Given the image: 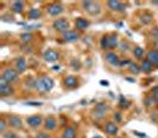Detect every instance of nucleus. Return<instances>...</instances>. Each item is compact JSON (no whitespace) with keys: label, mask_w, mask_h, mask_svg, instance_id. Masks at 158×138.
I'll return each instance as SVG.
<instances>
[{"label":"nucleus","mask_w":158,"mask_h":138,"mask_svg":"<svg viewBox=\"0 0 158 138\" xmlns=\"http://www.w3.org/2000/svg\"><path fill=\"white\" fill-rule=\"evenodd\" d=\"M93 138H102V137H101V136H94Z\"/></svg>","instance_id":"39"},{"label":"nucleus","mask_w":158,"mask_h":138,"mask_svg":"<svg viewBox=\"0 0 158 138\" xmlns=\"http://www.w3.org/2000/svg\"><path fill=\"white\" fill-rule=\"evenodd\" d=\"M2 138H20L18 135H16L15 132H11V131H7L2 135Z\"/></svg>","instance_id":"32"},{"label":"nucleus","mask_w":158,"mask_h":138,"mask_svg":"<svg viewBox=\"0 0 158 138\" xmlns=\"http://www.w3.org/2000/svg\"><path fill=\"white\" fill-rule=\"evenodd\" d=\"M152 104H153V100H151L150 98H148V99H146V105H148V106H151Z\"/></svg>","instance_id":"37"},{"label":"nucleus","mask_w":158,"mask_h":138,"mask_svg":"<svg viewBox=\"0 0 158 138\" xmlns=\"http://www.w3.org/2000/svg\"><path fill=\"white\" fill-rule=\"evenodd\" d=\"M105 57H106V60L108 61L112 66H114V67L121 66V61H120L119 57L114 52H106Z\"/></svg>","instance_id":"6"},{"label":"nucleus","mask_w":158,"mask_h":138,"mask_svg":"<svg viewBox=\"0 0 158 138\" xmlns=\"http://www.w3.org/2000/svg\"><path fill=\"white\" fill-rule=\"evenodd\" d=\"M44 59H45V61H48V63H52V61H56L57 59H58V53L56 52V51H54V50H51V48H49V50H47L45 52H44Z\"/></svg>","instance_id":"11"},{"label":"nucleus","mask_w":158,"mask_h":138,"mask_svg":"<svg viewBox=\"0 0 158 138\" xmlns=\"http://www.w3.org/2000/svg\"><path fill=\"white\" fill-rule=\"evenodd\" d=\"M152 94H153V98L158 102V86L157 87H153V89H152Z\"/></svg>","instance_id":"34"},{"label":"nucleus","mask_w":158,"mask_h":138,"mask_svg":"<svg viewBox=\"0 0 158 138\" xmlns=\"http://www.w3.org/2000/svg\"><path fill=\"white\" fill-rule=\"evenodd\" d=\"M5 129H6V122L5 121H0V132L5 133Z\"/></svg>","instance_id":"33"},{"label":"nucleus","mask_w":158,"mask_h":138,"mask_svg":"<svg viewBox=\"0 0 158 138\" xmlns=\"http://www.w3.org/2000/svg\"><path fill=\"white\" fill-rule=\"evenodd\" d=\"M108 37V46L111 48H114L118 46V37L117 36H107Z\"/></svg>","instance_id":"25"},{"label":"nucleus","mask_w":158,"mask_h":138,"mask_svg":"<svg viewBox=\"0 0 158 138\" xmlns=\"http://www.w3.org/2000/svg\"><path fill=\"white\" fill-rule=\"evenodd\" d=\"M24 8V2L23 1H15L12 4V11L16 13H22Z\"/></svg>","instance_id":"23"},{"label":"nucleus","mask_w":158,"mask_h":138,"mask_svg":"<svg viewBox=\"0 0 158 138\" xmlns=\"http://www.w3.org/2000/svg\"><path fill=\"white\" fill-rule=\"evenodd\" d=\"M15 93V90H13V87L11 86V85L6 83V82H4V80H1L0 82V94L2 96V97H5V96H11V94H13Z\"/></svg>","instance_id":"7"},{"label":"nucleus","mask_w":158,"mask_h":138,"mask_svg":"<svg viewBox=\"0 0 158 138\" xmlns=\"http://www.w3.org/2000/svg\"><path fill=\"white\" fill-rule=\"evenodd\" d=\"M108 111V105L106 103H98L94 107V113L98 118H101L106 115V112Z\"/></svg>","instance_id":"8"},{"label":"nucleus","mask_w":158,"mask_h":138,"mask_svg":"<svg viewBox=\"0 0 158 138\" xmlns=\"http://www.w3.org/2000/svg\"><path fill=\"white\" fill-rule=\"evenodd\" d=\"M27 17H29V19H31V20H36V19H38L40 17V11L38 8H31V10L29 11V13H27Z\"/></svg>","instance_id":"21"},{"label":"nucleus","mask_w":158,"mask_h":138,"mask_svg":"<svg viewBox=\"0 0 158 138\" xmlns=\"http://www.w3.org/2000/svg\"><path fill=\"white\" fill-rule=\"evenodd\" d=\"M75 25H76L77 30H86L89 26V21L85 18H77L76 21H75Z\"/></svg>","instance_id":"17"},{"label":"nucleus","mask_w":158,"mask_h":138,"mask_svg":"<svg viewBox=\"0 0 158 138\" xmlns=\"http://www.w3.org/2000/svg\"><path fill=\"white\" fill-rule=\"evenodd\" d=\"M153 4H156V5H158V1H153Z\"/></svg>","instance_id":"40"},{"label":"nucleus","mask_w":158,"mask_h":138,"mask_svg":"<svg viewBox=\"0 0 158 138\" xmlns=\"http://www.w3.org/2000/svg\"><path fill=\"white\" fill-rule=\"evenodd\" d=\"M54 87V80L48 76H40L37 79L36 83V89L40 92H49Z\"/></svg>","instance_id":"1"},{"label":"nucleus","mask_w":158,"mask_h":138,"mask_svg":"<svg viewBox=\"0 0 158 138\" xmlns=\"http://www.w3.org/2000/svg\"><path fill=\"white\" fill-rule=\"evenodd\" d=\"M54 29H55L57 32H62V33H65L68 29H69V21L64 18H60L54 21Z\"/></svg>","instance_id":"4"},{"label":"nucleus","mask_w":158,"mask_h":138,"mask_svg":"<svg viewBox=\"0 0 158 138\" xmlns=\"http://www.w3.org/2000/svg\"><path fill=\"white\" fill-rule=\"evenodd\" d=\"M63 12V6L60 2H54L48 6V13L52 17H57Z\"/></svg>","instance_id":"5"},{"label":"nucleus","mask_w":158,"mask_h":138,"mask_svg":"<svg viewBox=\"0 0 158 138\" xmlns=\"http://www.w3.org/2000/svg\"><path fill=\"white\" fill-rule=\"evenodd\" d=\"M56 125H57V123H56V119L52 117V116L47 117V119H45V124H44V126H45V129H47V130H54V129L56 128Z\"/></svg>","instance_id":"19"},{"label":"nucleus","mask_w":158,"mask_h":138,"mask_svg":"<svg viewBox=\"0 0 158 138\" xmlns=\"http://www.w3.org/2000/svg\"><path fill=\"white\" fill-rule=\"evenodd\" d=\"M17 77H18V72H17L16 70L6 69L4 70L2 75H1V80H4V82H6V83L10 84V83H12V82L16 80Z\"/></svg>","instance_id":"3"},{"label":"nucleus","mask_w":158,"mask_h":138,"mask_svg":"<svg viewBox=\"0 0 158 138\" xmlns=\"http://www.w3.org/2000/svg\"><path fill=\"white\" fill-rule=\"evenodd\" d=\"M42 117L40 116H31V117H27L26 119V123L31 128H38L40 124H42Z\"/></svg>","instance_id":"10"},{"label":"nucleus","mask_w":158,"mask_h":138,"mask_svg":"<svg viewBox=\"0 0 158 138\" xmlns=\"http://www.w3.org/2000/svg\"><path fill=\"white\" fill-rule=\"evenodd\" d=\"M152 67H153V65H152L148 59L143 60L142 65H140V70H142L143 72H146V73H148V72H151V71H152Z\"/></svg>","instance_id":"22"},{"label":"nucleus","mask_w":158,"mask_h":138,"mask_svg":"<svg viewBox=\"0 0 158 138\" xmlns=\"http://www.w3.org/2000/svg\"><path fill=\"white\" fill-rule=\"evenodd\" d=\"M105 131H106V133L110 135V136H115V135L118 133V126L115 125V123L108 122L106 124V126H105Z\"/></svg>","instance_id":"15"},{"label":"nucleus","mask_w":158,"mask_h":138,"mask_svg":"<svg viewBox=\"0 0 158 138\" xmlns=\"http://www.w3.org/2000/svg\"><path fill=\"white\" fill-rule=\"evenodd\" d=\"M146 59L150 61L152 65H157L158 66V51L157 50H152L150 51L148 56H146Z\"/></svg>","instance_id":"16"},{"label":"nucleus","mask_w":158,"mask_h":138,"mask_svg":"<svg viewBox=\"0 0 158 138\" xmlns=\"http://www.w3.org/2000/svg\"><path fill=\"white\" fill-rule=\"evenodd\" d=\"M62 138H76V130L73 126L65 128L63 131V136Z\"/></svg>","instance_id":"20"},{"label":"nucleus","mask_w":158,"mask_h":138,"mask_svg":"<svg viewBox=\"0 0 158 138\" xmlns=\"http://www.w3.org/2000/svg\"><path fill=\"white\" fill-rule=\"evenodd\" d=\"M100 83H101V85H103V86H108V82H107V80H101Z\"/></svg>","instance_id":"38"},{"label":"nucleus","mask_w":158,"mask_h":138,"mask_svg":"<svg viewBox=\"0 0 158 138\" xmlns=\"http://www.w3.org/2000/svg\"><path fill=\"white\" fill-rule=\"evenodd\" d=\"M36 138H51L49 135H47V133H38L37 136H36Z\"/></svg>","instance_id":"36"},{"label":"nucleus","mask_w":158,"mask_h":138,"mask_svg":"<svg viewBox=\"0 0 158 138\" xmlns=\"http://www.w3.org/2000/svg\"><path fill=\"white\" fill-rule=\"evenodd\" d=\"M140 20H142V23L145 24V25H146V24H150L151 21H152V15L151 14H143Z\"/></svg>","instance_id":"29"},{"label":"nucleus","mask_w":158,"mask_h":138,"mask_svg":"<svg viewBox=\"0 0 158 138\" xmlns=\"http://www.w3.org/2000/svg\"><path fill=\"white\" fill-rule=\"evenodd\" d=\"M79 37L80 36L75 31H67L65 33H63V39L64 41H67V43H74V41H76L79 39Z\"/></svg>","instance_id":"13"},{"label":"nucleus","mask_w":158,"mask_h":138,"mask_svg":"<svg viewBox=\"0 0 158 138\" xmlns=\"http://www.w3.org/2000/svg\"><path fill=\"white\" fill-rule=\"evenodd\" d=\"M20 40H22L23 43H29V41L32 40V34L31 33H23V34L20 36Z\"/></svg>","instance_id":"27"},{"label":"nucleus","mask_w":158,"mask_h":138,"mask_svg":"<svg viewBox=\"0 0 158 138\" xmlns=\"http://www.w3.org/2000/svg\"><path fill=\"white\" fill-rule=\"evenodd\" d=\"M8 123H10L11 126H13L16 129H22V126H23V123H22L20 117L16 115H12L8 117Z\"/></svg>","instance_id":"12"},{"label":"nucleus","mask_w":158,"mask_h":138,"mask_svg":"<svg viewBox=\"0 0 158 138\" xmlns=\"http://www.w3.org/2000/svg\"><path fill=\"white\" fill-rule=\"evenodd\" d=\"M26 105H31V106H40V105H42V103H40V102H27V103H26Z\"/></svg>","instance_id":"35"},{"label":"nucleus","mask_w":158,"mask_h":138,"mask_svg":"<svg viewBox=\"0 0 158 138\" xmlns=\"http://www.w3.org/2000/svg\"><path fill=\"white\" fill-rule=\"evenodd\" d=\"M119 106L123 107V109H127V107L130 106V103L121 96V97H120V102H119Z\"/></svg>","instance_id":"31"},{"label":"nucleus","mask_w":158,"mask_h":138,"mask_svg":"<svg viewBox=\"0 0 158 138\" xmlns=\"http://www.w3.org/2000/svg\"><path fill=\"white\" fill-rule=\"evenodd\" d=\"M100 45L102 48H108L110 46H108V37L107 36H103L102 38L100 39Z\"/></svg>","instance_id":"28"},{"label":"nucleus","mask_w":158,"mask_h":138,"mask_svg":"<svg viewBox=\"0 0 158 138\" xmlns=\"http://www.w3.org/2000/svg\"><path fill=\"white\" fill-rule=\"evenodd\" d=\"M70 65H71V67L74 70H76V71H79V70L81 69V63H80L77 59H73V60L70 61Z\"/></svg>","instance_id":"30"},{"label":"nucleus","mask_w":158,"mask_h":138,"mask_svg":"<svg viewBox=\"0 0 158 138\" xmlns=\"http://www.w3.org/2000/svg\"><path fill=\"white\" fill-rule=\"evenodd\" d=\"M15 69L18 73H23L25 70L27 69V65H26V60L24 57H19L17 58L15 61Z\"/></svg>","instance_id":"9"},{"label":"nucleus","mask_w":158,"mask_h":138,"mask_svg":"<svg viewBox=\"0 0 158 138\" xmlns=\"http://www.w3.org/2000/svg\"><path fill=\"white\" fill-rule=\"evenodd\" d=\"M64 85L68 87V89H74L77 86V79L75 77L69 76L64 79Z\"/></svg>","instance_id":"18"},{"label":"nucleus","mask_w":158,"mask_h":138,"mask_svg":"<svg viewBox=\"0 0 158 138\" xmlns=\"http://www.w3.org/2000/svg\"><path fill=\"white\" fill-rule=\"evenodd\" d=\"M144 53H145V51H144L143 47H140V46L135 47V50H133V56H135L137 59H142L143 57H144Z\"/></svg>","instance_id":"24"},{"label":"nucleus","mask_w":158,"mask_h":138,"mask_svg":"<svg viewBox=\"0 0 158 138\" xmlns=\"http://www.w3.org/2000/svg\"><path fill=\"white\" fill-rule=\"evenodd\" d=\"M82 6L85 8V11L88 12L90 15L99 14L100 11H101V7H100L99 2H96V1H83Z\"/></svg>","instance_id":"2"},{"label":"nucleus","mask_w":158,"mask_h":138,"mask_svg":"<svg viewBox=\"0 0 158 138\" xmlns=\"http://www.w3.org/2000/svg\"><path fill=\"white\" fill-rule=\"evenodd\" d=\"M128 69H130V71H131L132 73H135V75L140 72V66H139L138 64H135V63H131L130 66H128Z\"/></svg>","instance_id":"26"},{"label":"nucleus","mask_w":158,"mask_h":138,"mask_svg":"<svg viewBox=\"0 0 158 138\" xmlns=\"http://www.w3.org/2000/svg\"><path fill=\"white\" fill-rule=\"evenodd\" d=\"M107 5H108V7L111 8L112 11H119V12L125 11V6H124L120 1H117V0H111V1H108Z\"/></svg>","instance_id":"14"}]
</instances>
